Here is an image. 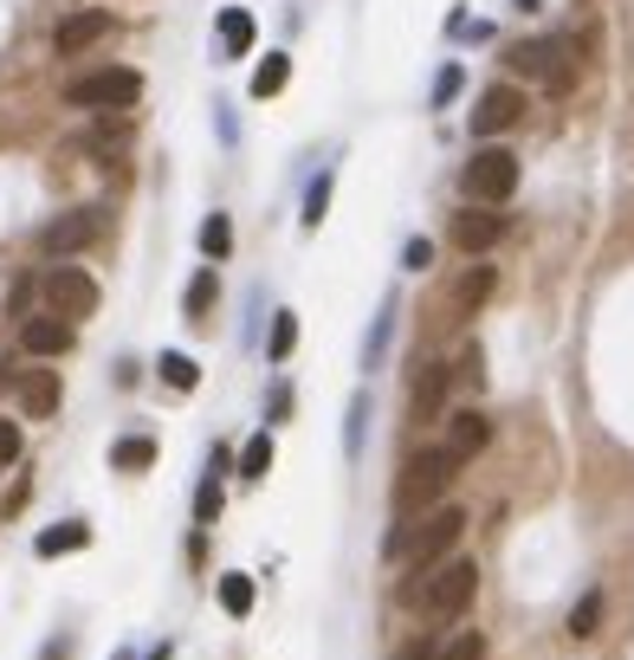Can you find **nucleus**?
Returning <instances> with one entry per match:
<instances>
[{
  "mask_svg": "<svg viewBox=\"0 0 634 660\" xmlns=\"http://www.w3.org/2000/svg\"><path fill=\"white\" fill-rule=\"evenodd\" d=\"M13 396H20V408H27V421H52V414H59V402H66L59 369H20Z\"/></svg>",
  "mask_w": 634,
  "mask_h": 660,
  "instance_id": "11",
  "label": "nucleus"
},
{
  "mask_svg": "<svg viewBox=\"0 0 634 660\" xmlns=\"http://www.w3.org/2000/svg\"><path fill=\"white\" fill-rule=\"evenodd\" d=\"M201 253L214 259V266L233 253V220H227V214H208V220H201Z\"/></svg>",
  "mask_w": 634,
  "mask_h": 660,
  "instance_id": "26",
  "label": "nucleus"
},
{
  "mask_svg": "<svg viewBox=\"0 0 634 660\" xmlns=\"http://www.w3.org/2000/svg\"><path fill=\"white\" fill-rule=\"evenodd\" d=\"M453 473H460V460H453L447 447H421L409 467H402V512H434L441 499H447V486H453Z\"/></svg>",
  "mask_w": 634,
  "mask_h": 660,
  "instance_id": "6",
  "label": "nucleus"
},
{
  "mask_svg": "<svg viewBox=\"0 0 634 660\" xmlns=\"http://www.w3.org/2000/svg\"><path fill=\"white\" fill-rule=\"evenodd\" d=\"M602 628V589H583V602L570 609V641H590Z\"/></svg>",
  "mask_w": 634,
  "mask_h": 660,
  "instance_id": "25",
  "label": "nucleus"
},
{
  "mask_svg": "<svg viewBox=\"0 0 634 660\" xmlns=\"http://www.w3.org/2000/svg\"><path fill=\"white\" fill-rule=\"evenodd\" d=\"M20 350H27V357H66V350H72V324L52 318V311L20 318Z\"/></svg>",
  "mask_w": 634,
  "mask_h": 660,
  "instance_id": "14",
  "label": "nucleus"
},
{
  "mask_svg": "<svg viewBox=\"0 0 634 660\" xmlns=\"http://www.w3.org/2000/svg\"><path fill=\"white\" fill-rule=\"evenodd\" d=\"M441 660H485V634H480V628H466V634H453L447 648H441Z\"/></svg>",
  "mask_w": 634,
  "mask_h": 660,
  "instance_id": "32",
  "label": "nucleus"
},
{
  "mask_svg": "<svg viewBox=\"0 0 634 660\" xmlns=\"http://www.w3.org/2000/svg\"><path fill=\"white\" fill-rule=\"evenodd\" d=\"M13 460H20V428L0 421V467H13Z\"/></svg>",
  "mask_w": 634,
  "mask_h": 660,
  "instance_id": "37",
  "label": "nucleus"
},
{
  "mask_svg": "<svg viewBox=\"0 0 634 660\" xmlns=\"http://www.w3.org/2000/svg\"><path fill=\"white\" fill-rule=\"evenodd\" d=\"M473 589H480V563H473V557H447V563H434V570H427L421 583H409L402 596H409L427 622H453V616L473 609Z\"/></svg>",
  "mask_w": 634,
  "mask_h": 660,
  "instance_id": "1",
  "label": "nucleus"
},
{
  "mask_svg": "<svg viewBox=\"0 0 634 660\" xmlns=\"http://www.w3.org/2000/svg\"><path fill=\"white\" fill-rule=\"evenodd\" d=\"M324 208H331V176H318V182L304 188V227L318 233V220H324Z\"/></svg>",
  "mask_w": 634,
  "mask_h": 660,
  "instance_id": "31",
  "label": "nucleus"
},
{
  "mask_svg": "<svg viewBox=\"0 0 634 660\" xmlns=\"http://www.w3.org/2000/svg\"><path fill=\"white\" fill-rule=\"evenodd\" d=\"M363 428H370V389H356L343 408V460H363Z\"/></svg>",
  "mask_w": 634,
  "mask_h": 660,
  "instance_id": "21",
  "label": "nucleus"
},
{
  "mask_svg": "<svg viewBox=\"0 0 634 660\" xmlns=\"http://www.w3.org/2000/svg\"><path fill=\"white\" fill-rule=\"evenodd\" d=\"M402 266H409V272H427V266H434V247H427V240H409V247H402Z\"/></svg>",
  "mask_w": 634,
  "mask_h": 660,
  "instance_id": "35",
  "label": "nucleus"
},
{
  "mask_svg": "<svg viewBox=\"0 0 634 660\" xmlns=\"http://www.w3.org/2000/svg\"><path fill=\"white\" fill-rule=\"evenodd\" d=\"M214 589H221V609H227V616H253V577H246V570H227Z\"/></svg>",
  "mask_w": 634,
  "mask_h": 660,
  "instance_id": "23",
  "label": "nucleus"
},
{
  "mask_svg": "<svg viewBox=\"0 0 634 660\" xmlns=\"http://www.w3.org/2000/svg\"><path fill=\"white\" fill-rule=\"evenodd\" d=\"M447 363H414L409 376V408H414V421H441V402H447Z\"/></svg>",
  "mask_w": 634,
  "mask_h": 660,
  "instance_id": "13",
  "label": "nucleus"
},
{
  "mask_svg": "<svg viewBox=\"0 0 634 660\" xmlns=\"http://www.w3.org/2000/svg\"><path fill=\"white\" fill-rule=\"evenodd\" d=\"M505 240V214L499 208H466V214H453V247L460 253H492Z\"/></svg>",
  "mask_w": 634,
  "mask_h": 660,
  "instance_id": "12",
  "label": "nucleus"
},
{
  "mask_svg": "<svg viewBox=\"0 0 634 660\" xmlns=\"http://www.w3.org/2000/svg\"><path fill=\"white\" fill-rule=\"evenodd\" d=\"M505 66L524 78V84H544L551 98L570 91V78H576V59H570V39H519L512 52H505Z\"/></svg>",
  "mask_w": 634,
  "mask_h": 660,
  "instance_id": "3",
  "label": "nucleus"
},
{
  "mask_svg": "<svg viewBox=\"0 0 634 660\" xmlns=\"http://www.w3.org/2000/svg\"><path fill=\"white\" fill-rule=\"evenodd\" d=\"M460 98V66H447V72L434 78V104H453Z\"/></svg>",
  "mask_w": 634,
  "mask_h": 660,
  "instance_id": "36",
  "label": "nucleus"
},
{
  "mask_svg": "<svg viewBox=\"0 0 634 660\" xmlns=\"http://www.w3.org/2000/svg\"><path fill=\"white\" fill-rule=\"evenodd\" d=\"M111 467H117V473H150V467H155V440L150 434H123L111 447Z\"/></svg>",
  "mask_w": 634,
  "mask_h": 660,
  "instance_id": "19",
  "label": "nucleus"
},
{
  "mask_svg": "<svg viewBox=\"0 0 634 660\" xmlns=\"http://www.w3.org/2000/svg\"><path fill=\"white\" fill-rule=\"evenodd\" d=\"M519 7H524V13H537V0H519Z\"/></svg>",
  "mask_w": 634,
  "mask_h": 660,
  "instance_id": "42",
  "label": "nucleus"
},
{
  "mask_svg": "<svg viewBox=\"0 0 634 660\" xmlns=\"http://www.w3.org/2000/svg\"><path fill=\"white\" fill-rule=\"evenodd\" d=\"M111 39V13L104 7H78V13H66L59 27H52V52L59 59H78V52H91V46H104Z\"/></svg>",
  "mask_w": 634,
  "mask_h": 660,
  "instance_id": "10",
  "label": "nucleus"
},
{
  "mask_svg": "<svg viewBox=\"0 0 634 660\" xmlns=\"http://www.w3.org/2000/svg\"><path fill=\"white\" fill-rule=\"evenodd\" d=\"M104 227H111V214H104V208H72V214L46 220L33 247L46 259H72V253H84V247H98V240H104Z\"/></svg>",
  "mask_w": 634,
  "mask_h": 660,
  "instance_id": "7",
  "label": "nucleus"
},
{
  "mask_svg": "<svg viewBox=\"0 0 634 660\" xmlns=\"http://www.w3.org/2000/svg\"><path fill=\"white\" fill-rule=\"evenodd\" d=\"M460 531H466V512H460V506H434L421 524H402V531L389 538V550H395V557H409L414 577H427L434 563H447V557H453Z\"/></svg>",
  "mask_w": 634,
  "mask_h": 660,
  "instance_id": "2",
  "label": "nucleus"
},
{
  "mask_svg": "<svg viewBox=\"0 0 634 660\" xmlns=\"http://www.w3.org/2000/svg\"><path fill=\"white\" fill-rule=\"evenodd\" d=\"M214 298H221V272H214V266H201V272L188 279V298H182L188 324H208V311H214Z\"/></svg>",
  "mask_w": 634,
  "mask_h": 660,
  "instance_id": "17",
  "label": "nucleus"
},
{
  "mask_svg": "<svg viewBox=\"0 0 634 660\" xmlns=\"http://www.w3.org/2000/svg\"><path fill=\"white\" fill-rule=\"evenodd\" d=\"M485 440H492V421H485L480 408H460V414H447V440H441V447H447L460 467H466V460L480 453Z\"/></svg>",
  "mask_w": 634,
  "mask_h": 660,
  "instance_id": "15",
  "label": "nucleus"
},
{
  "mask_svg": "<svg viewBox=\"0 0 634 660\" xmlns=\"http://www.w3.org/2000/svg\"><path fill=\"white\" fill-rule=\"evenodd\" d=\"M214 518H221V479L208 473L194 486V524H214Z\"/></svg>",
  "mask_w": 634,
  "mask_h": 660,
  "instance_id": "30",
  "label": "nucleus"
},
{
  "mask_svg": "<svg viewBox=\"0 0 634 660\" xmlns=\"http://www.w3.org/2000/svg\"><path fill=\"white\" fill-rule=\"evenodd\" d=\"M272 473V434H253L240 447V479H265Z\"/></svg>",
  "mask_w": 634,
  "mask_h": 660,
  "instance_id": "28",
  "label": "nucleus"
},
{
  "mask_svg": "<svg viewBox=\"0 0 634 660\" xmlns=\"http://www.w3.org/2000/svg\"><path fill=\"white\" fill-rule=\"evenodd\" d=\"M519 117H524V84H512V78H505V84H485L480 98H473V137L492 143V137H505Z\"/></svg>",
  "mask_w": 634,
  "mask_h": 660,
  "instance_id": "9",
  "label": "nucleus"
},
{
  "mask_svg": "<svg viewBox=\"0 0 634 660\" xmlns=\"http://www.w3.org/2000/svg\"><path fill=\"white\" fill-rule=\"evenodd\" d=\"M169 654H175V648H169V641H162V648H155V654H143V660H169Z\"/></svg>",
  "mask_w": 634,
  "mask_h": 660,
  "instance_id": "41",
  "label": "nucleus"
},
{
  "mask_svg": "<svg viewBox=\"0 0 634 660\" xmlns=\"http://www.w3.org/2000/svg\"><path fill=\"white\" fill-rule=\"evenodd\" d=\"M66 654H72V641H66V634H52V641L39 648V660H66Z\"/></svg>",
  "mask_w": 634,
  "mask_h": 660,
  "instance_id": "40",
  "label": "nucleus"
},
{
  "mask_svg": "<svg viewBox=\"0 0 634 660\" xmlns=\"http://www.w3.org/2000/svg\"><path fill=\"white\" fill-rule=\"evenodd\" d=\"M111 660H137V654H111Z\"/></svg>",
  "mask_w": 634,
  "mask_h": 660,
  "instance_id": "43",
  "label": "nucleus"
},
{
  "mask_svg": "<svg viewBox=\"0 0 634 660\" xmlns=\"http://www.w3.org/2000/svg\"><path fill=\"white\" fill-rule=\"evenodd\" d=\"M485 298H492V266H473V272L453 286V318H473Z\"/></svg>",
  "mask_w": 634,
  "mask_h": 660,
  "instance_id": "20",
  "label": "nucleus"
},
{
  "mask_svg": "<svg viewBox=\"0 0 634 660\" xmlns=\"http://www.w3.org/2000/svg\"><path fill=\"white\" fill-rule=\"evenodd\" d=\"M285 414H292V389L279 382V389H272V421H285Z\"/></svg>",
  "mask_w": 634,
  "mask_h": 660,
  "instance_id": "39",
  "label": "nucleus"
},
{
  "mask_svg": "<svg viewBox=\"0 0 634 660\" xmlns=\"http://www.w3.org/2000/svg\"><path fill=\"white\" fill-rule=\"evenodd\" d=\"M39 292H46V311H52V318H66V324H78V318H91V311H98V279H91L84 266H66V259L46 272V286H39Z\"/></svg>",
  "mask_w": 634,
  "mask_h": 660,
  "instance_id": "8",
  "label": "nucleus"
},
{
  "mask_svg": "<svg viewBox=\"0 0 634 660\" xmlns=\"http://www.w3.org/2000/svg\"><path fill=\"white\" fill-rule=\"evenodd\" d=\"M447 376H453V382H473V389H480V376H485V369H480V343H466V350L453 357Z\"/></svg>",
  "mask_w": 634,
  "mask_h": 660,
  "instance_id": "33",
  "label": "nucleus"
},
{
  "mask_svg": "<svg viewBox=\"0 0 634 660\" xmlns=\"http://www.w3.org/2000/svg\"><path fill=\"white\" fill-rule=\"evenodd\" d=\"M253 39H260L253 13H246V7H221V59H246Z\"/></svg>",
  "mask_w": 634,
  "mask_h": 660,
  "instance_id": "16",
  "label": "nucleus"
},
{
  "mask_svg": "<svg viewBox=\"0 0 634 660\" xmlns=\"http://www.w3.org/2000/svg\"><path fill=\"white\" fill-rule=\"evenodd\" d=\"M395 660H441V648H434V634H414V641H409Z\"/></svg>",
  "mask_w": 634,
  "mask_h": 660,
  "instance_id": "38",
  "label": "nucleus"
},
{
  "mask_svg": "<svg viewBox=\"0 0 634 660\" xmlns=\"http://www.w3.org/2000/svg\"><path fill=\"white\" fill-rule=\"evenodd\" d=\"M162 382H169V389H194V382H201V369H194V357H182V350H162Z\"/></svg>",
  "mask_w": 634,
  "mask_h": 660,
  "instance_id": "29",
  "label": "nucleus"
},
{
  "mask_svg": "<svg viewBox=\"0 0 634 660\" xmlns=\"http://www.w3.org/2000/svg\"><path fill=\"white\" fill-rule=\"evenodd\" d=\"M292 350H299V318H292V311H279V318H272V337H265V357H272V363H285Z\"/></svg>",
  "mask_w": 634,
  "mask_h": 660,
  "instance_id": "27",
  "label": "nucleus"
},
{
  "mask_svg": "<svg viewBox=\"0 0 634 660\" xmlns=\"http://www.w3.org/2000/svg\"><path fill=\"white\" fill-rule=\"evenodd\" d=\"M143 98V78L130 72V66H98V72H78V78H66V104L72 110H130Z\"/></svg>",
  "mask_w": 634,
  "mask_h": 660,
  "instance_id": "5",
  "label": "nucleus"
},
{
  "mask_svg": "<svg viewBox=\"0 0 634 660\" xmlns=\"http://www.w3.org/2000/svg\"><path fill=\"white\" fill-rule=\"evenodd\" d=\"M123 137H130V123H111V117H104V123L84 137V149H111V143H123Z\"/></svg>",
  "mask_w": 634,
  "mask_h": 660,
  "instance_id": "34",
  "label": "nucleus"
},
{
  "mask_svg": "<svg viewBox=\"0 0 634 660\" xmlns=\"http://www.w3.org/2000/svg\"><path fill=\"white\" fill-rule=\"evenodd\" d=\"M285 78H292V59H285V52H265V66L253 72V98H279Z\"/></svg>",
  "mask_w": 634,
  "mask_h": 660,
  "instance_id": "24",
  "label": "nucleus"
},
{
  "mask_svg": "<svg viewBox=\"0 0 634 660\" xmlns=\"http://www.w3.org/2000/svg\"><path fill=\"white\" fill-rule=\"evenodd\" d=\"M460 188H466V201L473 208H499V201H512V188H519V156L505 143H480L473 149V162L460 169Z\"/></svg>",
  "mask_w": 634,
  "mask_h": 660,
  "instance_id": "4",
  "label": "nucleus"
},
{
  "mask_svg": "<svg viewBox=\"0 0 634 660\" xmlns=\"http://www.w3.org/2000/svg\"><path fill=\"white\" fill-rule=\"evenodd\" d=\"M395 318H402V304L389 298V304H382V318H375V330H370V343H363V369H382V357H389V337H395Z\"/></svg>",
  "mask_w": 634,
  "mask_h": 660,
  "instance_id": "22",
  "label": "nucleus"
},
{
  "mask_svg": "<svg viewBox=\"0 0 634 660\" xmlns=\"http://www.w3.org/2000/svg\"><path fill=\"white\" fill-rule=\"evenodd\" d=\"M84 544H91V524H84V518H66V524H52V531L33 538L39 557H66V550H84Z\"/></svg>",
  "mask_w": 634,
  "mask_h": 660,
  "instance_id": "18",
  "label": "nucleus"
}]
</instances>
